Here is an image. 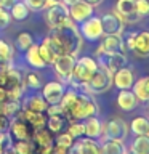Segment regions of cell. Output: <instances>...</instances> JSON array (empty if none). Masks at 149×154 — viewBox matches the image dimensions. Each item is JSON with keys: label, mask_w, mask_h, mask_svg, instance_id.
<instances>
[{"label": "cell", "mask_w": 149, "mask_h": 154, "mask_svg": "<svg viewBox=\"0 0 149 154\" xmlns=\"http://www.w3.org/2000/svg\"><path fill=\"white\" fill-rule=\"evenodd\" d=\"M48 37H50V40L55 43V47H56V50L59 55L69 53V55L77 56L79 51L82 50V45H84L82 34H80L79 27L75 26V23L72 21V19L61 27L50 29Z\"/></svg>", "instance_id": "1"}, {"label": "cell", "mask_w": 149, "mask_h": 154, "mask_svg": "<svg viewBox=\"0 0 149 154\" xmlns=\"http://www.w3.org/2000/svg\"><path fill=\"white\" fill-rule=\"evenodd\" d=\"M0 87L7 90L10 100L19 101L24 88H26L23 72L16 67H13L11 64L2 66L0 67Z\"/></svg>", "instance_id": "2"}, {"label": "cell", "mask_w": 149, "mask_h": 154, "mask_svg": "<svg viewBox=\"0 0 149 154\" xmlns=\"http://www.w3.org/2000/svg\"><path fill=\"white\" fill-rule=\"evenodd\" d=\"M96 69H98L96 60H93V58H90V56L79 58V60L75 61V66H74V71H72V77H71L69 84L72 87L82 88V87L91 79V75L95 74Z\"/></svg>", "instance_id": "3"}, {"label": "cell", "mask_w": 149, "mask_h": 154, "mask_svg": "<svg viewBox=\"0 0 149 154\" xmlns=\"http://www.w3.org/2000/svg\"><path fill=\"white\" fill-rule=\"evenodd\" d=\"M98 104L90 93H87V91L77 93V101L69 120H85L88 117H93V116H98Z\"/></svg>", "instance_id": "4"}, {"label": "cell", "mask_w": 149, "mask_h": 154, "mask_svg": "<svg viewBox=\"0 0 149 154\" xmlns=\"http://www.w3.org/2000/svg\"><path fill=\"white\" fill-rule=\"evenodd\" d=\"M112 85H114L112 84V72L98 64V69L95 71V74L91 75V79L87 82L82 88L90 95H99V93H104V91L111 90Z\"/></svg>", "instance_id": "5"}, {"label": "cell", "mask_w": 149, "mask_h": 154, "mask_svg": "<svg viewBox=\"0 0 149 154\" xmlns=\"http://www.w3.org/2000/svg\"><path fill=\"white\" fill-rule=\"evenodd\" d=\"M45 23L50 29H56L64 26L66 23L71 21L69 16V7L64 5L62 2H55L50 7H47L45 10Z\"/></svg>", "instance_id": "6"}, {"label": "cell", "mask_w": 149, "mask_h": 154, "mask_svg": "<svg viewBox=\"0 0 149 154\" xmlns=\"http://www.w3.org/2000/svg\"><path fill=\"white\" fill-rule=\"evenodd\" d=\"M128 128H130L128 124L123 119H120V117L109 119L108 122L103 124V130H101L99 138H103V141H106V140H119V141H123L128 137Z\"/></svg>", "instance_id": "7"}, {"label": "cell", "mask_w": 149, "mask_h": 154, "mask_svg": "<svg viewBox=\"0 0 149 154\" xmlns=\"http://www.w3.org/2000/svg\"><path fill=\"white\" fill-rule=\"evenodd\" d=\"M125 48L133 51L139 58L149 56V31L141 32H132L125 42Z\"/></svg>", "instance_id": "8"}, {"label": "cell", "mask_w": 149, "mask_h": 154, "mask_svg": "<svg viewBox=\"0 0 149 154\" xmlns=\"http://www.w3.org/2000/svg\"><path fill=\"white\" fill-rule=\"evenodd\" d=\"M75 61H77L75 56L74 55H69V53H62V55H59L55 60L53 67H55L56 75L59 77V82H62V84H69V82H71Z\"/></svg>", "instance_id": "9"}, {"label": "cell", "mask_w": 149, "mask_h": 154, "mask_svg": "<svg viewBox=\"0 0 149 154\" xmlns=\"http://www.w3.org/2000/svg\"><path fill=\"white\" fill-rule=\"evenodd\" d=\"M96 63L99 66L106 67L108 71H111L114 74L115 71H119L120 67L127 66V55L123 51L119 53H103V51H96Z\"/></svg>", "instance_id": "10"}, {"label": "cell", "mask_w": 149, "mask_h": 154, "mask_svg": "<svg viewBox=\"0 0 149 154\" xmlns=\"http://www.w3.org/2000/svg\"><path fill=\"white\" fill-rule=\"evenodd\" d=\"M114 11L123 21V24H135L141 19V16L136 13V0H117Z\"/></svg>", "instance_id": "11"}, {"label": "cell", "mask_w": 149, "mask_h": 154, "mask_svg": "<svg viewBox=\"0 0 149 154\" xmlns=\"http://www.w3.org/2000/svg\"><path fill=\"white\" fill-rule=\"evenodd\" d=\"M8 128H10L11 137L16 140V141H19V140H31L32 135H34V128L23 119L21 114L14 116L13 120L8 125Z\"/></svg>", "instance_id": "12"}, {"label": "cell", "mask_w": 149, "mask_h": 154, "mask_svg": "<svg viewBox=\"0 0 149 154\" xmlns=\"http://www.w3.org/2000/svg\"><path fill=\"white\" fill-rule=\"evenodd\" d=\"M80 34L84 38H88V40H98L104 35L103 32V26H101V18H96V16H90L88 19H85L80 26Z\"/></svg>", "instance_id": "13"}, {"label": "cell", "mask_w": 149, "mask_h": 154, "mask_svg": "<svg viewBox=\"0 0 149 154\" xmlns=\"http://www.w3.org/2000/svg\"><path fill=\"white\" fill-rule=\"evenodd\" d=\"M42 96L45 98V101L48 104H59V101L64 95V84L59 80H53V82H48L42 87Z\"/></svg>", "instance_id": "14"}, {"label": "cell", "mask_w": 149, "mask_h": 154, "mask_svg": "<svg viewBox=\"0 0 149 154\" xmlns=\"http://www.w3.org/2000/svg\"><path fill=\"white\" fill-rule=\"evenodd\" d=\"M93 10H95V7H91V5L87 3L85 0H79V2H75L74 5L69 7V16L74 23L82 24L85 19L93 16Z\"/></svg>", "instance_id": "15"}, {"label": "cell", "mask_w": 149, "mask_h": 154, "mask_svg": "<svg viewBox=\"0 0 149 154\" xmlns=\"http://www.w3.org/2000/svg\"><path fill=\"white\" fill-rule=\"evenodd\" d=\"M112 84L117 87L119 90H128L132 88L135 84V72L130 69L128 66L120 67L119 71H115L112 74Z\"/></svg>", "instance_id": "16"}, {"label": "cell", "mask_w": 149, "mask_h": 154, "mask_svg": "<svg viewBox=\"0 0 149 154\" xmlns=\"http://www.w3.org/2000/svg\"><path fill=\"white\" fill-rule=\"evenodd\" d=\"M104 40L98 47L96 51H103V53H119L125 51V42L122 38V34H109V35H103Z\"/></svg>", "instance_id": "17"}, {"label": "cell", "mask_w": 149, "mask_h": 154, "mask_svg": "<svg viewBox=\"0 0 149 154\" xmlns=\"http://www.w3.org/2000/svg\"><path fill=\"white\" fill-rule=\"evenodd\" d=\"M72 152L75 154H101V144L96 141L95 138H79L77 141H74L71 148Z\"/></svg>", "instance_id": "18"}, {"label": "cell", "mask_w": 149, "mask_h": 154, "mask_svg": "<svg viewBox=\"0 0 149 154\" xmlns=\"http://www.w3.org/2000/svg\"><path fill=\"white\" fill-rule=\"evenodd\" d=\"M101 26H103L104 35H109V34H122L123 32V21L115 14V11L103 14V16H101Z\"/></svg>", "instance_id": "19"}, {"label": "cell", "mask_w": 149, "mask_h": 154, "mask_svg": "<svg viewBox=\"0 0 149 154\" xmlns=\"http://www.w3.org/2000/svg\"><path fill=\"white\" fill-rule=\"evenodd\" d=\"M138 98H136V95L133 93V90L132 88H128V90H120L119 91V95H117V104H119V108L122 109V111H133L135 108L138 106Z\"/></svg>", "instance_id": "20"}, {"label": "cell", "mask_w": 149, "mask_h": 154, "mask_svg": "<svg viewBox=\"0 0 149 154\" xmlns=\"http://www.w3.org/2000/svg\"><path fill=\"white\" fill-rule=\"evenodd\" d=\"M38 51H40V56L42 60L45 61V64H53L55 63V60L58 56H59V53H58L56 47L51 43V40L48 37L43 38V42L38 45Z\"/></svg>", "instance_id": "21"}, {"label": "cell", "mask_w": 149, "mask_h": 154, "mask_svg": "<svg viewBox=\"0 0 149 154\" xmlns=\"http://www.w3.org/2000/svg\"><path fill=\"white\" fill-rule=\"evenodd\" d=\"M23 116V119L26 120V122L31 125V127L34 130L37 128H42L47 125V116L45 112H35V111H26V109H21V112H19Z\"/></svg>", "instance_id": "22"}, {"label": "cell", "mask_w": 149, "mask_h": 154, "mask_svg": "<svg viewBox=\"0 0 149 154\" xmlns=\"http://www.w3.org/2000/svg\"><path fill=\"white\" fill-rule=\"evenodd\" d=\"M48 108V103L45 101L42 95H32V96H27L24 100V103L21 106V109H26V111H35V112H45Z\"/></svg>", "instance_id": "23"}, {"label": "cell", "mask_w": 149, "mask_h": 154, "mask_svg": "<svg viewBox=\"0 0 149 154\" xmlns=\"http://www.w3.org/2000/svg\"><path fill=\"white\" fill-rule=\"evenodd\" d=\"M132 88H133V93L136 95L138 101H141V103H147V101H149V75L135 80V84H133Z\"/></svg>", "instance_id": "24"}, {"label": "cell", "mask_w": 149, "mask_h": 154, "mask_svg": "<svg viewBox=\"0 0 149 154\" xmlns=\"http://www.w3.org/2000/svg\"><path fill=\"white\" fill-rule=\"evenodd\" d=\"M85 137L88 138H99L101 137V130H103V124H101V120L96 117V116H93V117H88L85 119Z\"/></svg>", "instance_id": "25"}, {"label": "cell", "mask_w": 149, "mask_h": 154, "mask_svg": "<svg viewBox=\"0 0 149 154\" xmlns=\"http://www.w3.org/2000/svg\"><path fill=\"white\" fill-rule=\"evenodd\" d=\"M26 61H27V64H31L32 67H35V69H42V67L47 66L45 61H43L42 56H40L38 45H35V43H32V45L26 50Z\"/></svg>", "instance_id": "26"}, {"label": "cell", "mask_w": 149, "mask_h": 154, "mask_svg": "<svg viewBox=\"0 0 149 154\" xmlns=\"http://www.w3.org/2000/svg\"><path fill=\"white\" fill-rule=\"evenodd\" d=\"M101 154H127V148H125L123 141H119V140H106L101 144Z\"/></svg>", "instance_id": "27"}, {"label": "cell", "mask_w": 149, "mask_h": 154, "mask_svg": "<svg viewBox=\"0 0 149 154\" xmlns=\"http://www.w3.org/2000/svg\"><path fill=\"white\" fill-rule=\"evenodd\" d=\"M32 141L35 146H48V144H55L53 141V135L50 130H47V128H37V130H34V135H32Z\"/></svg>", "instance_id": "28"}, {"label": "cell", "mask_w": 149, "mask_h": 154, "mask_svg": "<svg viewBox=\"0 0 149 154\" xmlns=\"http://www.w3.org/2000/svg\"><path fill=\"white\" fill-rule=\"evenodd\" d=\"M132 152L133 154H149V133L136 135V138L132 143Z\"/></svg>", "instance_id": "29"}, {"label": "cell", "mask_w": 149, "mask_h": 154, "mask_svg": "<svg viewBox=\"0 0 149 154\" xmlns=\"http://www.w3.org/2000/svg\"><path fill=\"white\" fill-rule=\"evenodd\" d=\"M29 13H31V10L27 8V5L24 2H18V0L11 5V8H10V14H11V18L16 19V21L26 19L29 16Z\"/></svg>", "instance_id": "30"}, {"label": "cell", "mask_w": 149, "mask_h": 154, "mask_svg": "<svg viewBox=\"0 0 149 154\" xmlns=\"http://www.w3.org/2000/svg\"><path fill=\"white\" fill-rule=\"evenodd\" d=\"M130 128L135 135H146L149 133V119L147 117H135L130 124Z\"/></svg>", "instance_id": "31"}, {"label": "cell", "mask_w": 149, "mask_h": 154, "mask_svg": "<svg viewBox=\"0 0 149 154\" xmlns=\"http://www.w3.org/2000/svg\"><path fill=\"white\" fill-rule=\"evenodd\" d=\"M13 61V47L8 42L0 40V67L11 64Z\"/></svg>", "instance_id": "32"}, {"label": "cell", "mask_w": 149, "mask_h": 154, "mask_svg": "<svg viewBox=\"0 0 149 154\" xmlns=\"http://www.w3.org/2000/svg\"><path fill=\"white\" fill-rule=\"evenodd\" d=\"M66 122H67V119L64 116H50L47 120V125L51 133H59L66 127Z\"/></svg>", "instance_id": "33"}, {"label": "cell", "mask_w": 149, "mask_h": 154, "mask_svg": "<svg viewBox=\"0 0 149 154\" xmlns=\"http://www.w3.org/2000/svg\"><path fill=\"white\" fill-rule=\"evenodd\" d=\"M18 112H21V103L16 100H7L5 103H2V114L7 117H14L18 116Z\"/></svg>", "instance_id": "34"}, {"label": "cell", "mask_w": 149, "mask_h": 154, "mask_svg": "<svg viewBox=\"0 0 149 154\" xmlns=\"http://www.w3.org/2000/svg\"><path fill=\"white\" fill-rule=\"evenodd\" d=\"M67 132L72 138H80L85 135V125L82 120H69V128H67Z\"/></svg>", "instance_id": "35"}, {"label": "cell", "mask_w": 149, "mask_h": 154, "mask_svg": "<svg viewBox=\"0 0 149 154\" xmlns=\"http://www.w3.org/2000/svg\"><path fill=\"white\" fill-rule=\"evenodd\" d=\"M24 85L31 87V88H34V90H38V88L43 87L42 79H40V75H38L37 72H27V74L24 75Z\"/></svg>", "instance_id": "36"}, {"label": "cell", "mask_w": 149, "mask_h": 154, "mask_svg": "<svg viewBox=\"0 0 149 154\" xmlns=\"http://www.w3.org/2000/svg\"><path fill=\"white\" fill-rule=\"evenodd\" d=\"M13 146L16 154H32L34 151V143H31V140H19Z\"/></svg>", "instance_id": "37"}, {"label": "cell", "mask_w": 149, "mask_h": 154, "mask_svg": "<svg viewBox=\"0 0 149 154\" xmlns=\"http://www.w3.org/2000/svg\"><path fill=\"white\" fill-rule=\"evenodd\" d=\"M16 42H18V48H19V50L26 51L27 48L34 43V38L31 35V32H21V34H18Z\"/></svg>", "instance_id": "38"}, {"label": "cell", "mask_w": 149, "mask_h": 154, "mask_svg": "<svg viewBox=\"0 0 149 154\" xmlns=\"http://www.w3.org/2000/svg\"><path fill=\"white\" fill-rule=\"evenodd\" d=\"M27 8L31 11H43L47 7H50V0H24Z\"/></svg>", "instance_id": "39"}, {"label": "cell", "mask_w": 149, "mask_h": 154, "mask_svg": "<svg viewBox=\"0 0 149 154\" xmlns=\"http://www.w3.org/2000/svg\"><path fill=\"white\" fill-rule=\"evenodd\" d=\"M75 140L69 135V132H66V133H61L58 135V138H56V144H61V146H64V148H72V144H74Z\"/></svg>", "instance_id": "40"}, {"label": "cell", "mask_w": 149, "mask_h": 154, "mask_svg": "<svg viewBox=\"0 0 149 154\" xmlns=\"http://www.w3.org/2000/svg\"><path fill=\"white\" fill-rule=\"evenodd\" d=\"M136 13L139 16H147L149 14V0H136Z\"/></svg>", "instance_id": "41"}, {"label": "cell", "mask_w": 149, "mask_h": 154, "mask_svg": "<svg viewBox=\"0 0 149 154\" xmlns=\"http://www.w3.org/2000/svg\"><path fill=\"white\" fill-rule=\"evenodd\" d=\"M10 21H11V14H10V11L5 10V8H0V29L8 27Z\"/></svg>", "instance_id": "42"}, {"label": "cell", "mask_w": 149, "mask_h": 154, "mask_svg": "<svg viewBox=\"0 0 149 154\" xmlns=\"http://www.w3.org/2000/svg\"><path fill=\"white\" fill-rule=\"evenodd\" d=\"M45 114L47 116H64V112H62V109H61L59 104H48Z\"/></svg>", "instance_id": "43"}, {"label": "cell", "mask_w": 149, "mask_h": 154, "mask_svg": "<svg viewBox=\"0 0 149 154\" xmlns=\"http://www.w3.org/2000/svg\"><path fill=\"white\" fill-rule=\"evenodd\" d=\"M69 152H71L69 148H64V146H61V144H53L51 154H69Z\"/></svg>", "instance_id": "44"}, {"label": "cell", "mask_w": 149, "mask_h": 154, "mask_svg": "<svg viewBox=\"0 0 149 154\" xmlns=\"http://www.w3.org/2000/svg\"><path fill=\"white\" fill-rule=\"evenodd\" d=\"M8 117L7 116H3V114H0V132H7V128H8Z\"/></svg>", "instance_id": "45"}, {"label": "cell", "mask_w": 149, "mask_h": 154, "mask_svg": "<svg viewBox=\"0 0 149 154\" xmlns=\"http://www.w3.org/2000/svg\"><path fill=\"white\" fill-rule=\"evenodd\" d=\"M16 2V0H0V8H5V10H10L11 5Z\"/></svg>", "instance_id": "46"}, {"label": "cell", "mask_w": 149, "mask_h": 154, "mask_svg": "<svg viewBox=\"0 0 149 154\" xmlns=\"http://www.w3.org/2000/svg\"><path fill=\"white\" fill-rule=\"evenodd\" d=\"M7 100H10V98H8V93H7V90L0 87V103H5Z\"/></svg>", "instance_id": "47"}, {"label": "cell", "mask_w": 149, "mask_h": 154, "mask_svg": "<svg viewBox=\"0 0 149 154\" xmlns=\"http://www.w3.org/2000/svg\"><path fill=\"white\" fill-rule=\"evenodd\" d=\"M7 140H10V137H8V133L7 132H0V144H3Z\"/></svg>", "instance_id": "48"}, {"label": "cell", "mask_w": 149, "mask_h": 154, "mask_svg": "<svg viewBox=\"0 0 149 154\" xmlns=\"http://www.w3.org/2000/svg\"><path fill=\"white\" fill-rule=\"evenodd\" d=\"M85 2H87V3H90L91 7H98V5H101V3L104 2V0H85Z\"/></svg>", "instance_id": "49"}, {"label": "cell", "mask_w": 149, "mask_h": 154, "mask_svg": "<svg viewBox=\"0 0 149 154\" xmlns=\"http://www.w3.org/2000/svg\"><path fill=\"white\" fill-rule=\"evenodd\" d=\"M64 5H67V7H71V5H74L75 2H79V0H61Z\"/></svg>", "instance_id": "50"}, {"label": "cell", "mask_w": 149, "mask_h": 154, "mask_svg": "<svg viewBox=\"0 0 149 154\" xmlns=\"http://www.w3.org/2000/svg\"><path fill=\"white\" fill-rule=\"evenodd\" d=\"M0 154H3V144H0Z\"/></svg>", "instance_id": "51"}, {"label": "cell", "mask_w": 149, "mask_h": 154, "mask_svg": "<svg viewBox=\"0 0 149 154\" xmlns=\"http://www.w3.org/2000/svg\"><path fill=\"white\" fill-rule=\"evenodd\" d=\"M55 2H61V0H50V3H55Z\"/></svg>", "instance_id": "52"}, {"label": "cell", "mask_w": 149, "mask_h": 154, "mask_svg": "<svg viewBox=\"0 0 149 154\" xmlns=\"http://www.w3.org/2000/svg\"><path fill=\"white\" fill-rule=\"evenodd\" d=\"M147 109H149V101H147Z\"/></svg>", "instance_id": "53"}, {"label": "cell", "mask_w": 149, "mask_h": 154, "mask_svg": "<svg viewBox=\"0 0 149 154\" xmlns=\"http://www.w3.org/2000/svg\"><path fill=\"white\" fill-rule=\"evenodd\" d=\"M69 154H75V152H72V151H71V152H69Z\"/></svg>", "instance_id": "54"}]
</instances>
